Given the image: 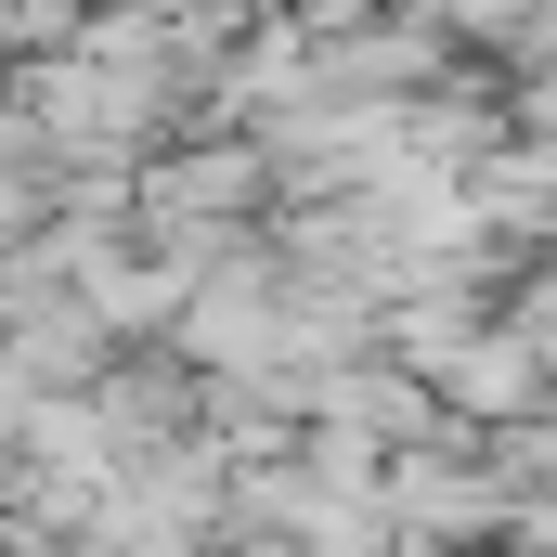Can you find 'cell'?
I'll return each mask as SVG.
<instances>
[{"mask_svg":"<svg viewBox=\"0 0 557 557\" xmlns=\"http://www.w3.org/2000/svg\"><path fill=\"white\" fill-rule=\"evenodd\" d=\"M428 403H441V428H454V441H467V428H493V441H506V428L557 416V363L519 337V324H480V337L441 363V389H428Z\"/></svg>","mask_w":557,"mask_h":557,"instance_id":"cell-1","label":"cell"},{"mask_svg":"<svg viewBox=\"0 0 557 557\" xmlns=\"http://www.w3.org/2000/svg\"><path fill=\"white\" fill-rule=\"evenodd\" d=\"M403 519H416V545L441 557V545H480V532L506 519V493H493L480 454H428L416 480H403Z\"/></svg>","mask_w":557,"mask_h":557,"instance_id":"cell-2","label":"cell"},{"mask_svg":"<svg viewBox=\"0 0 557 557\" xmlns=\"http://www.w3.org/2000/svg\"><path fill=\"white\" fill-rule=\"evenodd\" d=\"M480 324H493V311H480V298H467V285H454V273H428L416 298H403V363H416L428 389H441V363H454V350H467V337H480Z\"/></svg>","mask_w":557,"mask_h":557,"instance_id":"cell-3","label":"cell"}]
</instances>
